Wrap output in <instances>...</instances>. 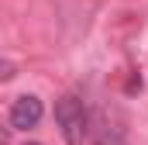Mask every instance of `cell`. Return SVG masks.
Returning a JSON list of instances; mask_svg holds the SVG:
<instances>
[{
  "label": "cell",
  "instance_id": "3",
  "mask_svg": "<svg viewBox=\"0 0 148 145\" xmlns=\"http://www.w3.org/2000/svg\"><path fill=\"white\" fill-rule=\"evenodd\" d=\"M28 145H38V142H28Z\"/></svg>",
  "mask_w": 148,
  "mask_h": 145
},
{
  "label": "cell",
  "instance_id": "1",
  "mask_svg": "<svg viewBox=\"0 0 148 145\" xmlns=\"http://www.w3.org/2000/svg\"><path fill=\"white\" fill-rule=\"evenodd\" d=\"M55 124H59L62 138L69 145H83V138L90 135V110L83 104V97L66 93V97L55 104Z\"/></svg>",
  "mask_w": 148,
  "mask_h": 145
},
{
  "label": "cell",
  "instance_id": "2",
  "mask_svg": "<svg viewBox=\"0 0 148 145\" xmlns=\"http://www.w3.org/2000/svg\"><path fill=\"white\" fill-rule=\"evenodd\" d=\"M41 114H45L41 100H38L35 93H24V97H17V100L10 104L7 121H10V128H14V131H28V128H35L38 121H41Z\"/></svg>",
  "mask_w": 148,
  "mask_h": 145
}]
</instances>
